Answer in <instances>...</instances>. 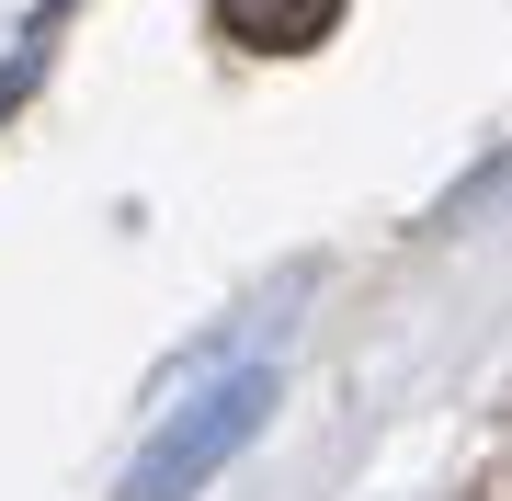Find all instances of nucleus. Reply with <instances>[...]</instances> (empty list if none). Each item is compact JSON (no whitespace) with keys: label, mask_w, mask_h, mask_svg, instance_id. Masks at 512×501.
I'll return each mask as SVG.
<instances>
[{"label":"nucleus","mask_w":512,"mask_h":501,"mask_svg":"<svg viewBox=\"0 0 512 501\" xmlns=\"http://www.w3.org/2000/svg\"><path fill=\"white\" fill-rule=\"evenodd\" d=\"M262 422H274V365H228V376H205V388L137 445V467H126V490H114V501H194V490L217 479V467L251 445Z\"/></svg>","instance_id":"nucleus-1"},{"label":"nucleus","mask_w":512,"mask_h":501,"mask_svg":"<svg viewBox=\"0 0 512 501\" xmlns=\"http://www.w3.org/2000/svg\"><path fill=\"white\" fill-rule=\"evenodd\" d=\"M205 12H217L239 46H274V57H296V46H319L330 23H342V0H205Z\"/></svg>","instance_id":"nucleus-2"},{"label":"nucleus","mask_w":512,"mask_h":501,"mask_svg":"<svg viewBox=\"0 0 512 501\" xmlns=\"http://www.w3.org/2000/svg\"><path fill=\"white\" fill-rule=\"evenodd\" d=\"M23 69H35V57H12V69H0V103H12V92H23Z\"/></svg>","instance_id":"nucleus-3"}]
</instances>
